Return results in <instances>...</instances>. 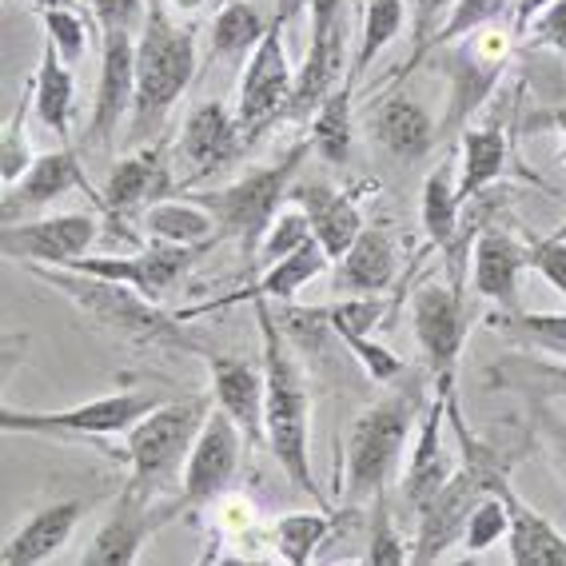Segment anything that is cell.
<instances>
[{
    "instance_id": "6f0895ef",
    "label": "cell",
    "mask_w": 566,
    "mask_h": 566,
    "mask_svg": "<svg viewBox=\"0 0 566 566\" xmlns=\"http://www.w3.org/2000/svg\"><path fill=\"white\" fill-rule=\"evenodd\" d=\"M555 240H566V223H563V228H558V232H555Z\"/></svg>"
},
{
    "instance_id": "8d00e7d4",
    "label": "cell",
    "mask_w": 566,
    "mask_h": 566,
    "mask_svg": "<svg viewBox=\"0 0 566 566\" xmlns=\"http://www.w3.org/2000/svg\"><path fill=\"white\" fill-rule=\"evenodd\" d=\"M495 332H503L515 344H531L538 352L563 355L566 359V315L558 312H506L495 315Z\"/></svg>"
},
{
    "instance_id": "4dcf8cb0",
    "label": "cell",
    "mask_w": 566,
    "mask_h": 566,
    "mask_svg": "<svg viewBox=\"0 0 566 566\" xmlns=\"http://www.w3.org/2000/svg\"><path fill=\"white\" fill-rule=\"evenodd\" d=\"M32 81H36V120L44 128H52L61 140L72 136V108H76V92H72V72H69V61H64L56 44L44 41V52H41V64L32 72Z\"/></svg>"
},
{
    "instance_id": "603a6c76",
    "label": "cell",
    "mask_w": 566,
    "mask_h": 566,
    "mask_svg": "<svg viewBox=\"0 0 566 566\" xmlns=\"http://www.w3.org/2000/svg\"><path fill=\"white\" fill-rule=\"evenodd\" d=\"M327 263H332V255L324 252V243L319 240H307L304 248H295L292 255H283V260H275L268 272H263V280H255L252 287H243V292H232L223 295V300H216V304H200V307H188V312H180V319H192V315H203V312H216V307H228V304H252V300H292L304 283H312L315 275L324 272Z\"/></svg>"
},
{
    "instance_id": "83f0119b",
    "label": "cell",
    "mask_w": 566,
    "mask_h": 566,
    "mask_svg": "<svg viewBox=\"0 0 566 566\" xmlns=\"http://www.w3.org/2000/svg\"><path fill=\"white\" fill-rule=\"evenodd\" d=\"M375 136L395 160H423L436 148L439 128L423 104H415L411 96H387L375 108Z\"/></svg>"
},
{
    "instance_id": "52a82bcc",
    "label": "cell",
    "mask_w": 566,
    "mask_h": 566,
    "mask_svg": "<svg viewBox=\"0 0 566 566\" xmlns=\"http://www.w3.org/2000/svg\"><path fill=\"white\" fill-rule=\"evenodd\" d=\"M518 32L511 21H491L483 29L467 32L459 41L443 44L447 76H451V104H447V120L439 124V136L467 128V116H475L483 101H491L499 76H503L511 49H515Z\"/></svg>"
},
{
    "instance_id": "4fadbf2b",
    "label": "cell",
    "mask_w": 566,
    "mask_h": 566,
    "mask_svg": "<svg viewBox=\"0 0 566 566\" xmlns=\"http://www.w3.org/2000/svg\"><path fill=\"white\" fill-rule=\"evenodd\" d=\"M248 443L243 431L235 427V419L223 407L208 411L200 436L192 443V455L184 463L180 475V499L184 506H203L216 503V499L228 491L235 467H240V447Z\"/></svg>"
},
{
    "instance_id": "ba28073f",
    "label": "cell",
    "mask_w": 566,
    "mask_h": 566,
    "mask_svg": "<svg viewBox=\"0 0 566 566\" xmlns=\"http://www.w3.org/2000/svg\"><path fill=\"white\" fill-rule=\"evenodd\" d=\"M164 399L160 395H101L92 403L69 407V411H12L0 407V427L4 431H21V436H72V439H101L120 436L140 423L144 415L156 411Z\"/></svg>"
},
{
    "instance_id": "60d3db41",
    "label": "cell",
    "mask_w": 566,
    "mask_h": 566,
    "mask_svg": "<svg viewBox=\"0 0 566 566\" xmlns=\"http://www.w3.org/2000/svg\"><path fill=\"white\" fill-rule=\"evenodd\" d=\"M407 9H411V41H415V49H411V56H407L399 69L387 76V81H403V76H411L419 64H423V49H427V41L436 36V29L447 21V12L455 9V0H407Z\"/></svg>"
},
{
    "instance_id": "ac0fdd59",
    "label": "cell",
    "mask_w": 566,
    "mask_h": 566,
    "mask_svg": "<svg viewBox=\"0 0 566 566\" xmlns=\"http://www.w3.org/2000/svg\"><path fill=\"white\" fill-rule=\"evenodd\" d=\"M243 148H248V136H243V128H240V116L223 108L220 101L196 104L192 116L184 120L180 156L192 164V180L228 168Z\"/></svg>"
},
{
    "instance_id": "5bb4252c",
    "label": "cell",
    "mask_w": 566,
    "mask_h": 566,
    "mask_svg": "<svg viewBox=\"0 0 566 566\" xmlns=\"http://www.w3.org/2000/svg\"><path fill=\"white\" fill-rule=\"evenodd\" d=\"M96 228H101L96 216H84V212L4 223L0 252H4V260H29V263H44V268H72V263L88 252V243L96 240Z\"/></svg>"
},
{
    "instance_id": "680465c9",
    "label": "cell",
    "mask_w": 566,
    "mask_h": 566,
    "mask_svg": "<svg viewBox=\"0 0 566 566\" xmlns=\"http://www.w3.org/2000/svg\"><path fill=\"white\" fill-rule=\"evenodd\" d=\"M355 4H359V0H355Z\"/></svg>"
},
{
    "instance_id": "1f68e13d",
    "label": "cell",
    "mask_w": 566,
    "mask_h": 566,
    "mask_svg": "<svg viewBox=\"0 0 566 566\" xmlns=\"http://www.w3.org/2000/svg\"><path fill=\"white\" fill-rule=\"evenodd\" d=\"M455 164L459 160L439 164L423 184L419 220H423V232H427V243H431V248H451L459 235V208H463V200H459Z\"/></svg>"
},
{
    "instance_id": "cb8c5ba5",
    "label": "cell",
    "mask_w": 566,
    "mask_h": 566,
    "mask_svg": "<svg viewBox=\"0 0 566 566\" xmlns=\"http://www.w3.org/2000/svg\"><path fill=\"white\" fill-rule=\"evenodd\" d=\"M292 200L300 203L312 220L315 240L324 243V252L332 260H344V252L359 240L364 232V216H359V203L347 192H335L327 184H304V188H292Z\"/></svg>"
},
{
    "instance_id": "484cf974",
    "label": "cell",
    "mask_w": 566,
    "mask_h": 566,
    "mask_svg": "<svg viewBox=\"0 0 566 566\" xmlns=\"http://www.w3.org/2000/svg\"><path fill=\"white\" fill-rule=\"evenodd\" d=\"M84 515V503L81 499H69V503H52V506H41L29 523L17 531V535L4 543V566H36V563H49L69 535L76 531Z\"/></svg>"
},
{
    "instance_id": "5b68a950",
    "label": "cell",
    "mask_w": 566,
    "mask_h": 566,
    "mask_svg": "<svg viewBox=\"0 0 566 566\" xmlns=\"http://www.w3.org/2000/svg\"><path fill=\"white\" fill-rule=\"evenodd\" d=\"M307 153H312V144H295L292 153L283 156L280 164H272V168H255V172L240 176V180L220 188V192L192 196V200H200L216 216L220 240L240 243L243 260H255L268 228L283 212V203L292 200V180L300 176V164H304Z\"/></svg>"
},
{
    "instance_id": "b9f144b4",
    "label": "cell",
    "mask_w": 566,
    "mask_h": 566,
    "mask_svg": "<svg viewBox=\"0 0 566 566\" xmlns=\"http://www.w3.org/2000/svg\"><path fill=\"white\" fill-rule=\"evenodd\" d=\"M384 312L387 307L379 295H347V300L327 307V324H332V335L352 339V335H371V327L384 319Z\"/></svg>"
},
{
    "instance_id": "e575fe53",
    "label": "cell",
    "mask_w": 566,
    "mask_h": 566,
    "mask_svg": "<svg viewBox=\"0 0 566 566\" xmlns=\"http://www.w3.org/2000/svg\"><path fill=\"white\" fill-rule=\"evenodd\" d=\"M352 84H339L312 116V148L327 164H344L352 153Z\"/></svg>"
},
{
    "instance_id": "9f6ffc18",
    "label": "cell",
    "mask_w": 566,
    "mask_h": 566,
    "mask_svg": "<svg viewBox=\"0 0 566 566\" xmlns=\"http://www.w3.org/2000/svg\"><path fill=\"white\" fill-rule=\"evenodd\" d=\"M558 160L566 164V132H563V144H558Z\"/></svg>"
},
{
    "instance_id": "d6986e66",
    "label": "cell",
    "mask_w": 566,
    "mask_h": 566,
    "mask_svg": "<svg viewBox=\"0 0 566 566\" xmlns=\"http://www.w3.org/2000/svg\"><path fill=\"white\" fill-rule=\"evenodd\" d=\"M203 359H208V371H212L216 403L232 415L248 443L252 447L268 443V431H263V391H268L263 364L255 367L248 359H232V355H216V352H208Z\"/></svg>"
},
{
    "instance_id": "9a60e30c",
    "label": "cell",
    "mask_w": 566,
    "mask_h": 566,
    "mask_svg": "<svg viewBox=\"0 0 566 566\" xmlns=\"http://www.w3.org/2000/svg\"><path fill=\"white\" fill-rule=\"evenodd\" d=\"M411 324H415V339L423 347L436 379L447 384L451 371H455V359L467 339V307H463L459 287L423 283L411 300Z\"/></svg>"
},
{
    "instance_id": "681fc988",
    "label": "cell",
    "mask_w": 566,
    "mask_h": 566,
    "mask_svg": "<svg viewBox=\"0 0 566 566\" xmlns=\"http://www.w3.org/2000/svg\"><path fill=\"white\" fill-rule=\"evenodd\" d=\"M515 371L526 379V387L566 399V364H515Z\"/></svg>"
},
{
    "instance_id": "3957f363",
    "label": "cell",
    "mask_w": 566,
    "mask_h": 566,
    "mask_svg": "<svg viewBox=\"0 0 566 566\" xmlns=\"http://www.w3.org/2000/svg\"><path fill=\"white\" fill-rule=\"evenodd\" d=\"M196 76V36L172 24L164 4H148V21L136 41V101H132V140L153 136Z\"/></svg>"
},
{
    "instance_id": "4316f807",
    "label": "cell",
    "mask_w": 566,
    "mask_h": 566,
    "mask_svg": "<svg viewBox=\"0 0 566 566\" xmlns=\"http://www.w3.org/2000/svg\"><path fill=\"white\" fill-rule=\"evenodd\" d=\"M499 491H503L506 506H511V531H506L511 563L515 566H566L563 531H555V526L546 523L535 506H526L523 499L511 491L506 479H499Z\"/></svg>"
},
{
    "instance_id": "44dd1931",
    "label": "cell",
    "mask_w": 566,
    "mask_h": 566,
    "mask_svg": "<svg viewBox=\"0 0 566 566\" xmlns=\"http://www.w3.org/2000/svg\"><path fill=\"white\" fill-rule=\"evenodd\" d=\"M168 196H172V172L164 164V148L148 144L112 168L108 184H104V212L116 220V216H128L144 203L168 200Z\"/></svg>"
},
{
    "instance_id": "f35d334b",
    "label": "cell",
    "mask_w": 566,
    "mask_h": 566,
    "mask_svg": "<svg viewBox=\"0 0 566 566\" xmlns=\"http://www.w3.org/2000/svg\"><path fill=\"white\" fill-rule=\"evenodd\" d=\"M29 108H36V81L24 84L21 104H17L12 120L0 132V180H4V188H12V184L32 168V160H36V156L29 153V136H24V116H29Z\"/></svg>"
},
{
    "instance_id": "7402d4cb",
    "label": "cell",
    "mask_w": 566,
    "mask_h": 566,
    "mask_svg": "<svg viewBox=\"0 0 566 566\" xmlns=\"http://www.w3.org/2000/svg\"><path fill=\"white\" fill-rule=\"evenodd\" d=\"M447 415H451V379L439 384L436 403L427 407L423 423H419V436H415V451H411V463H407V479H403L407 503L411 506H423L447 479L455 475V471H451V459H447V451H443Z\"/></svg>"
},
{
    "instance_id": "74e56055",
    "label": "cell",
    "mask_w": 566,
    "mask_h": 566,
    "mask_svg": "<svg viewBox=\"0 0 566 566\" xmlns=\"http://www.w3.org/2000/svg\"><path fill=\"white\" fill-rule=\"evenodd\" d=\"M499 479L491 483V491H483V495L475 499L471 515H467L463 543H459L467 555H483L486 546H495L499 538H506V531H511V506H506L503 491H499Z\"/></svg>"
},
{
    "instance_id": "d6a6232c",
    "label": "cell",
    "mask_w": 566,
    "mask_h": 566,
    "mask_svg": "<svg viewBox=\"0 0 566 566\" xmlns=\"http://www.w3.org/2000/svg\"><path fill=\"white\" fill-rule=\"evenodd\" d=\"M407 0H367L364 9V32H359V49L352 56V69H347V84H359L367 76V69L375 64V56L387 49V44L403 32L407 21Z\"/></svg>"
},
{
    "instance_id": "db71d44e",
    "label": "cell",
    "mask_w": 566,
    "mask_h": 566,
    "mask_svg": "<svg viewBox=\"0 0 566 566\" xmlns=\"http://www.w3.org/2000/svg\"><path fill=\"white\" fill-rule=\"evenodd\" d=\"M36 12H49V9H76V0H29Z\"/></svg>"
},
{
    "instance_id": "277c9868",
    "label": "cell",
    "mask_w": 566,
    "mask_h": 566,
    "mask_svg": "<svg viewBox=\"0 0 566 566\" xmlns=\"http://www.w3.org/2000/svg\"><path fill=\"white\" fill-rule=\"evenodd\" d=\"M419 407H423V387L407 384L355 419L352 439H347V503L384 495L387 479L395 475L399 455L411 439Z\"/></svg>"
},
{
    "instance_id": "8fae6325",
    "label": "cell",
    "mask_w": 566,
    "mask_h": 566,
    "mask_svg": "<svg viewBox=\"0 0 566 566\" xmlns=\"http://www.w3.org/2000/svg\"><path fill=\"white\" fill-rule=\"evenodd\" d=\"M216 243H153L136 255H96V260H76L72 268L88 275H101V280H116L136 287L140 295L156 300L160 304L164 295L172 292L184 275L192 272V263L200 260L203 252H212Z\"/></svg>"
},
{
    "instance_id": "7bdbcfd3",
    "label": "cell",
    "mask_w": 566,
    "mask_h": 566,
    "mask_svg": "<svg viewBox=\"0 0 566 566\" xmlns=\"http://www.w3.org/2000/svg\"><path fill=\"white\" fill-rule=\"evenodd\" d=\"M367 563H371V566H403V563H411V551H407L403 535L395 531L391 511H387V499L384 495H375L371 546H367Z\"/></svg>"
},
{
    "instance_id": "ee69618b",
    "label": "cell",
    "mask_w": 566,
    "mask_h": 566,
    "mask_svg": "<svg viewBox=\"0 0 566 566\" xmlns=\"http://www.w3.org/2000/svg\"><path fill=\"white\" fill-rule=\"evenodd\" d=\"M41 21L44 32H49V41L56 44V52L69 64H76L88 52V24H84V17L76 9H49L41 12Z\"/></svg>"
},
{
    "instance_id": "6da1fadb",
    "label": "cell",
    "mask_w": 566,
    "mask_h": 566,
    "mask_svg": "<svg viewBox=\"0 0 566 566\" xmlns=\"http://www.w3.org/2000/svg\"><path fill=\"white\" fill-rule=\"evenodd\" d=\"M255 315H260V335H263V431H268V447H272L275 463L287 475L295 491H304L315 506H327V495L319 491L312 475V399H307V384L300 364L292 359V347L283 339L280 324L272 315V300H252Z\"/></svg>"
},
{
    "instance_id": "ffe728a7",
    "label": "cell",
    "mask_w": 566,
    "mask_h": 566,
    "mask_svg": "<svg viewBox=\"0 0 566 566\" xmlns=\"http://www.w3.org/2000/svg\"><path fill=\"white\" fill-rule=\"evenodd\" d=\"M531 248L515 240V235L491 223L483 228L475 240V252H471V283H475V292L491 304H499L503 312H515L518 307V275L526 263Z\"/></svg>"
},
{
    "instance_id": "7c38bea8",
    "label": "cell",
    "mask_w": 566,
    "mask_h": 566,
    "mask_svg": "<svg viewBox=\"0 0 566 566\" xmlns=\"http://www.w3.org/2000/svg\"><path fill=\"white\" fill-rule=\"evenodd\" d=\"M184 511V499H168V503H156V499L140 495L124 486L120 499H116V511L104 518V526L96 531L92 546L84 551V563L88 566H132L140 558V546L160 531L164 523H172Z\"/></svg>"
},
{
    "instance_id": "d590c367",
    "label": "cell",
    "mask_w": 566,
    "mask_h": 566,
    "mask_svg": "<svg viewBox=\"0 0 566 566\" xmlns=\"http://www.w3.org/2000/svg\"><path fill=\"white\" fill-rule=\"evenodd\" d=\"M332 511H315V515H283L275 518V551H280L283 563L292 566H307L315 555V546L332 535Z\"/></svg>"
},
{
    "instance_id": "816d5d0a",
    "label": "cell",
    "mask_w": 566,
    "mask_h": 566,
    "mask_svg": "<svg viewBox=\"0 0 566 566\" xmlns=\"http://www.w3.org/2000/svg\"><path fill=\"white\" fill-rule=\"evenodd\" d=\"M555 0H515V9H511V24H515L518 36H526L531 32V24L543 17V9H551Z\"/></svg>"
},
{
    "instance_id": "f907efd6",
    "label": "cell",
    "mask_w": 566,
    "mask_h": 566,
    "mask_svg": "<svg viewBox=\"0 0 566 566\" xmlns=\"http://www.w3.org/2000/svg\"><path fill=\"white\" fill-rule=\"evenodd\" d=\"M523 136H543V132H566V104H555V108H538L531 112L523 124Z\"/></svg>"
},
{
    "instance_id": "e0dca14e",
    "label": "cell",
    "mask_w": 566,
    "mask_h": 566,
    "mask_svg": "<svg viewBox=\"0 0 566 566\" xmlns=\"http://www.w3.org/2000/svg\"><path fill=\"white\" fill-rule=\"evenodd\" d=\"M69 192H84L92 196V203L104 212V192H92L88 176H84L81 160L64 144L61 153H44L32 160V168L21 180L4 188V223H17V216L36 212V208H49L52 200H61Z\"/></svg>"
},
{
    "instance_id": "f6af8a7d",
    "label": "cell",
    "mask_w": 566,
    "mask_h": 566,
    "mask_svg": "<svg viewBox=\"0 0 566 566\" xmlns=\"http://www.w3.org/2000/svg\"><path fill=\"white\" fill-rule=\"evenodd\" d=\"M88 4H92V21H96L101 32L108 29L140 32L144 21H148V4L153 0H88Z\"/></svg>"
},
{
    "instance_id": "30bf717a",
    "label": "cell",
    "mask_w": 566,
    "mask_h": 566,
    "mask_svg": "<svg viewBox=\"0 0 566 566\" xmlns=\"http://www.w3.org/2000/svg\"><path fill=\"white\" fill-rule=\"evenodd\" d=\"M495 479H499V471H491V467H483V463H467L463 471H455V475L447 479L436 495L419 506V535H415L411 563H419V566L436 563L451 546L463 543L467 515H471L475 499L483 495V491H491Z\"/></svg>"
},
{
    "instance_id": "9c48e42d",
    "label": "cell",
    "mask_w": 566,
    "mask_h": 566,
    "mask_svg": "<svg viewBox=\"0 0 566 566\" xmlns=\"http://www.w3.org/2000/svg\"><path fill=\"white\" fill-rule=\"evenodd\" d=\"M295 72L287 64V49H283V24L272 21L268 36L255 44V52L243 64L240 76V96H235V116L248 136V144L260 136L268 124L283 120V108L292 101Z\"/></svg>"
},
{
    "instance_id": "2e32d148",
    "label": "cell",
    "mask_w": 566,
    "mask_h": 566,
    "mask_svg": "<svg viewBox=\"0 0 566 566\" xmlns=\"http://www.w3.org/2000/svg\"><path fill=\"white\" fill-rule=\"evenodd\" d=\"M136 41H140V32L128 29L101 32V84H96L88 144H108L116 124L132 112V101H136Z\"/></svg>"
},
{
    "instance_id": "7dc6e473",
    "label": "cell",
    "mask_w": 566,
    "mask_h": 566,
    "mask_svg": "<svg viewBox=\"0 0 566 566\" xmlns=\"http://www.w3.org/2000/svg\"><path fill=\"white\" fill-rule=\"evenodd\" d=\"M526 263H531V268H535V272L566 300V240H555V235H551V240L531 243Z\"/></svg>"
},
{
    "instance_id": "8992f818",
    "label": "cell",
    "mask_w": 566,
    "mask_h": 566,
    "mask_svg": "<svg viewBox=\"0 0 566 566\" xmlns=\"http://www.w3.org/2000/svg\"><path fill=\"white\" fill-rule=\"evenodd\" d=\"M208 399H180V403H160L148 411L140 423L128 431V459L132 475L124 486L140 491V495L156 499L164 486L180 483L184 463L192 455V443L200 436L203 419H208Z\"/></svg>"
},
{
    "instance_id": "f1b7e54d",
    "label": "cell",
    "mask_w": 566,
    "mask_h": 566,
    "mask_svg": "<svg viewBox=\"0 0 566 566\" xmlns=\"http://www.w3.org/2000/svg\"><path fill=\"white\" fill-rule=\"evenodd\" d=\"M511 144L503 128H463L459 132V200H475L483 188L506 172Z\"/></svg>"
},
{
    "instance_id": "d4e9b609",
    "label": "cell",
    "mask_w": 566,
    "mask_h": 566,
    "mask_svg": "<svg viewBox=\"0 0 566 566\" xmlns=\"http://www.w3.org/2000/svg\"><path fill=\"white\" fill-rule=\"evenodd\" d=\"M339 272H335V287H344L352 295H379L395 283L399 272V252H395L391 232L384 228H364L359 240L344 252Z\"/></svg>"
},
{
    "instance_id": "f546056e",
    "label": "cell",
    "mask_w": 566,
    "mask_h": 566,
    "mask_svg": "<svg viewBox=\"0 0 566 566\" xmlns=\"http://www.w3.org/2000/svg\"><path fill=\"white\" fill-rule=\"evenodd\" d=\"M144 235L153 243H220L216 216L200 200H156L144 212Z\"/></svg>"
},
{
    "instance_id": "f5cc1de1",
    "label": "cell",
    "mask_w": 566,
    "mask_h": 566,
    "mask_svg": "<svg viewBox=\"0 0 566 566\" xmlns=\"http://www.w3.org/2000/svg\"><path fill=\"white\" fill-rule=\"evenodd\" d=\"M304 9H307V0H275V21L292 24Z\"/></svg>"
},
{
    "instance_id": "c3c4849f",
    "label": "cell",
    "mask_w": 566,
    "mask_h": 566,
    "mask_svg": "<svg viewBox=\"0 0 566 566\" xmlns=\"http://www.w3.org/2000/svg\"><path fill=\"white\" fill-rule=\"evenodd\" d=\"M531 49H551V52H566V0H555L551 9H543L535 24H531Z\"/></svg>"
},
{
    "instance_id": "11a10c76",
    "label": "cell",
    "mask_w": 566,
    "mask_h": 566,
    "mask_svg": "<svg viewBox=\"0 0 566 566\" xmlns=\"http://www.w3.org/2000/svg\"><path fill=\"white\" fill-rule=\"evenodd\" d=\"M558 471H563V479H566V431L558 436Z\"/></svg>"
},
{
    "instance_id": "bcb514c9",
    "label": "cell",
    "mask_w": 566,
    "mask_h": 566,
    "mask_svg": "<svg viewBox=\"0 0 566 566\" xmlns=\"http://www.w3.org/2000/svg\"><path fill=\"white\" fill-rule=\"evenodd\" d=\"M344 344L352 347L355 359L364 364V371L371 375L375 384H395V379H399V375L407 371L399 355L387 352V347H379L375 339H367V335H352V339H344Z\"/></svg>"
},
{
    "instance_id": "7a4b0ae2",
    "label": "cell",
    "mask_w": 566,
    "mask_h": 566,
    "mask_svg": "<svg viewBox=\"0 0 566 566\" xmlns=\"http://www.w3.org/2000/svg\"><path fill=\"white\" fill-rule=\"evenodd\" d=\"M36 280H44L49 287L72 300L88 319H96L108 332L124 335V339H136V344H168V347H188V352L208 355V347L192 344L184 335V319L180 315H164L156 307V300L140 295L128 283L116 280H101V275L76 272V268H32Z\"/></svg>"
},
{
    "instance_id": "836d02e7",
    "label": "cell",
    "mask_w": 566,
    "mask_h": 566,
    "mask_svg": "<svg viewBox=\"0 0 566 566\" xmlns=\"http://www.w3.org/2000/svg\"><path fill=\"white\" fill-rule=\"evenodd\" d=\"M268 36V24L248 0H228L212 21V56L216 61H243L252 56L255 44Z\"/></svg>"
},
{
    "instance_id": "ab89813d",
    "label": "cell",
    "mask_w": 566,
    "mask_h": 566,
    "mask_svg": "<svg viewBox=\"0 0 566 566\" xmlns=\"http://www.w3.org/2000/svg\"><path fill=\"white\" fill-rule=\"evenodd\" d=\"M307 240H315L312 232V220H307V212L295 203V208H283L280 216H275V223L268 228V235H263L260 252H255V263H268L272 268L275 260H283V255H292L295 248H304Z\"/></svg>"
}]
</instances>
